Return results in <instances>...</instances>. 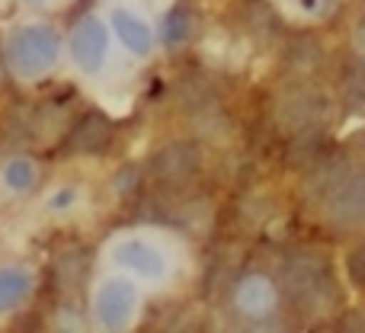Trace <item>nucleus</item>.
Listing matches in <instances>:
<instances>
[{
	"label": "nucleus",
	"instance_id": "obj_1",
	"mask_svg": "<svg viewBox=\"0 0 365 333\" xmlns=\"http://www.w3.org/2000/svg\"><path fill=\"white\" fill-rule=\"evenodd\" d=\"M6 58L26 77L45 74L58 61V36L45 26H23L6 42Z\"/></svg>",
	"mask_w": 365,
	"mask_h": 333
},
{
	"label": "nucleus",
	"instance_id": "obj_2",
	"mask_svg": "<svg viewBox=\"0 0 365 333\" xmlns=\"http://www.w3.org/2000/svg\"><path fill=\"white\" fill-rule=\"evenodd\" d=\"M282 282L298 304H314L327 292V263L317 253H292L282 266Z\"/></svg>",
	"mask_w": 365,
	"mask_h": 333
},
{
	"label": "nucleus",
	"instance_id": "obj_3",
	"mask_svg": "<svg viewBox=\"0 0 365 333\" xmlns=\"http://www.w3.org/2000/svg\"><path fill=\"white\" fill-rule=\"evenodd\" d=\"M135 304H138V292L128 279H109L100 292H96V321L109 330H119L132 321Z\"/></svg>",
	"mask_w": 365,
	"mask_h": 333
},
{
	"label": "nucleus",
	"instance_id": "obj_4",
	"mask_svg": "<svg viewBox=\"0 0 365 333\" xmlns=\"http://www.w3.org/2000/svg\"><path fill=\"white\" fill-rule=\"evenodd\" d=\"M106 51H109L106 26H103L96 16L81 19V26H77L74 36H71V55H74V61L81 64L83 71H90V74H93V71L103 68Z\"/></svg>",
	"mask_w": 365,
	"mask_h": 333
},
{
	"label": "nucleus",
	"instance_id": "obj_5",
	"mask_svg": "<svg viewBox=\"0 0 365 333\" xmlns=\"http://www.w3.org/2000/svg\"><path fill=\"white\" fill-rule=\"evenodd\" d=\"M113 257L122 270L135 272V276H145V279L167 276V257L154 244H148V240H122L113 250Z\"/></svg>",
	"mask_w": 365,
	"mask_h": 333
},
{
	"label": "nucleus",
	"instance_id": "obj_6",
	"mask_svg": "<svg viewBox=\"0 0 365 333\" xmlns=\"http://www.w3.org/2000/svg\"><path fill=\"white\" fill-rule=\"evenodd\" d=\"M330 215L340 225H365V173L349 176L330 195Z\"/></svg>",
	"mask_w": 365,
	"mask_h": 333
},
{
	"label": "nucleus",
	"instance_id": "obj_7",
	"mask_svg": "<svg viewBox=\"0 0 365 333\" xmlns=\"http://www.w3.org/2000/svg\"><path fill=\"white\" fill-rule=\"evenodd\" d=\"M199 164V154H195L192 145H182V141H173L164 151L154 158V176L164 183H180L182 176H189Z\"/></svg>",
	"mask_w": 365,
	"mask_h": 333
},
{
	"label": "nucleus",
	"instance_id": "obj_8",
	"mask_svg": "<svg viewBox=\"0 0 365 333\" xmlns=\"http://www.w3.org/2000/svg\"><path fill=\"white\" fill-rule=\"evenodd\" d=\"M113 26H115V32H119L122 45H125L132 55H148V51H151V45H154L151 26H148L141 16H135L132 10H115Z\"/></svg>",
	"mask_w": 365,
	"mask_h": 333
},
{
	"label": "nucleus",
	"instance_id": "obj_9",
	"mask_svg": "<svg viewBox=\"0 0 365 333\" xmlns=\"http://www.w3.org/2000/svg\"><path fill=\"white\" fill-rule=\"evenodd\" d=\"M272 304H276V295H272V285L266 282V279L253 276V279H247V282H240V289H237V308L244 311V314L259 317V314H266Z\"/></svg>",
	"mask_w": 365,
	"mask_h": 333
},
{
	"label": "nucleus",
	"instance_id": "obj_10",
	"mask_svg": "<svg viewBox=\"0 0 365 333\" xmlns=\"http://www.w3.org/2000/svg\"><path fill=\"white\" fill-rule=\"evenodd\" d=\"M32 289V276L23 270H0V311H13Z\"/></svg>",
	"mask_w": 365,
	"mask_h": 333
},
{
	"label": "nucleus",
	"instance_id": "obj_11",
	"mask_svg": "<svg viewBox=\"0 0 365 333\" xmlns=\"http://www.w3.org/2000/svg\"><path fill=\"white\" fill-rule=\"evenodd\" d=\"M314 109H317V96H311L308 90H298V93H285L279 116H282V122L289 119V128H298L314 116Z\"/></svg>",
	"mask_w": 365,
	"mask_h": 333
},
{
	"label": "nucleus",
	"instance_id": "obj_12",
	"mask_svg": "<svg viewBox=\"0 0 365 333\" xmlns=\"http://www.w3.org/2000/svg\"><path fill=\"white\" fill-rule=\"evenodd\" d=\"M4 183L10 189H16V193H26V189H32V183H36V164L32 160H10L4 170Z\"/></svg>",
	"mask_w": 365,
	"mask_h": 333
},
{
	"label": "nucleus",
	"instance_id": "obj_13",
	"mask_svg": "<svg viewBox=\"0 0 365 333\" xmlns=\"http://www.w3.org/2000/svg\"><path fill=\"white\" fill-rule=\"evenodd\" d=\"M349 272H353L356 279H365V244H359L349 253Z\"/></svg>",
	"mask_w": 365,
	"mask_h": 333
}]
</instances>
